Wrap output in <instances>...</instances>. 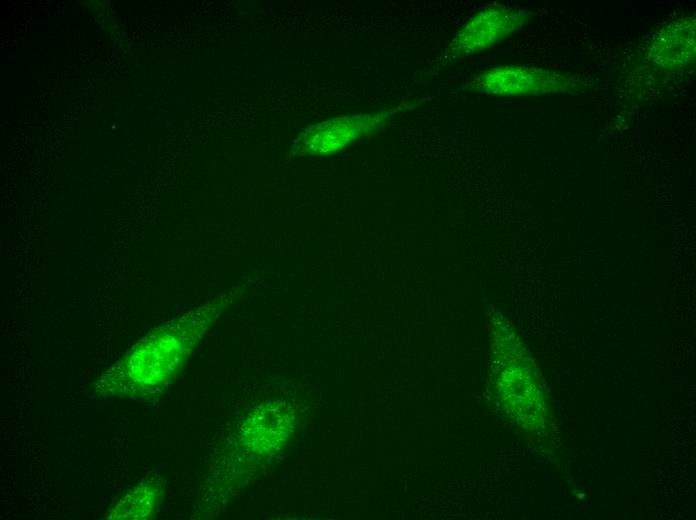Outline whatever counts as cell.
Returning <instances> with one entry per match:
<instances>
[{
    "label": "cell",
    "instance_id": "cell-2",
    "mask_svg": "<svg viewBox=\"0 0 696 520\" xmlns=\"http://www.w3.org/2000/svg\"><path fill=\"white\" fill-rule=\"evenodd\" d=\"M531 19V12L491 3L473 14L458 30L442 56L443 62L483 52L506 39Z\"/></svg>",
    "mask_w": 696,
    "mask_h": 520
},
{
    "label": "cell",
    "instance_id": "cell-3",
    "mask_svg": "<svg viewBox=\"0 0 696 520\" xmlns=\"http://www.w3.org/2000/svg\"><path fill=\"white\" fill-rule=\"evenodd\" d=\"M695 16L670 20L652 36L648 59L656 67L673 70L688 66L695 60Z\"/></svg>",
    "mask_w": 696,
    "mask_h": 520
},
{
    "label": "cell",
    "instance_id": "cell-4",
    "mask_svg": "<svg viewBox=\"0 0 696 520\" xmlns=\"http://www.w3.org/2000/svg\"><path fill=\"white\" fill-rule=\"evenodd\" d=\"M401 109L382 111L375 114L342 117L321 123L313 132L312 139L319 152L336 151L355 139L383 125L387 119Z\"/></svg>",
    "mask_w": 696,
    "mask_h": 520
},
{
    "label": "cell",
    "instance_id": "cell-1",
    "mask_svg": "<svg viewBox=\"0 0 696 520\" xmlns=\"http://www.w3.org/2000/svg\"><path fill=\"white\" fill-rule=\"evenodd\" d=\"M586 86V80L572 74L519 64L490 68L470 83L472 90L502 97L572 94Z\"/></svg>",
    "mask_w": 696,
    "mask_h": 520
},
{
    "label": "cell",
    "instance_id": "cell-5",
    "mask_svg": "<svg viewBox=\"0 0 696 520\" xmlns=\"http://www.w3.org/2000/svg\"><path fill=\"white\" fill-rule=\"evenodd\" d=\"M160 484L154 479L140 481L123 494L107 511L108 519H146L160 501Z\"/></svg>",
    "mask_w": 696,
    "mask_h": 520
}]
</instances>
